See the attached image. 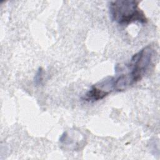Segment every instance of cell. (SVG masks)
<instances>
[{
	"mask_svg": "<svg viewBox=\"0 0 160 160\" xmlns=\"http://www.w3.org/2000/svg\"><path fill=\"white\" fill-rule=\"evenodd\" d=\"M42 76H43V70L41 68H39L34 78V82L36 84H39L41 83L42 81Z\"/></svg>",
	"mask_w": 160,
	"mask_h": 160,
	"instance_id": "5b68a950",
	"label": "cell"
},
{
	"mask_svg": "<svg viewBox=\"0 0 160 160\" xmlns=\"http://www.w3.org/2000/svg\"><path fill=\"white\" fill-rule=\"evenodd\" d=\"M110 92L104 89L101 85L99 86H93L86 94L84 100L89 102H94L103 99L107 96Z\"/></svg>",
	"mask_w": 160,
	"mask_h": 160,
	"instance_id": "277c9868",
	"label": "cell"
},
{
	"mask_svg": "<svg viewBox=\"0 0 160 160\" xmlns=\"http://www.w3.org/2000/svg\"><path fill=\"white\" fill-rule=\"evenodd\" d=\"M134 0H117L109 3V11L112 21L121 25L138 22L146 23L147 18Z\"/></svg>",
	"mask_w": 160,
	"mask_h": 160,
	"instance_id": "6da1fadb",
	"label": "cell"
},
{
	"mask_svg": "<svg viewBox=\"0 0 160 160\" xmlns=\"http://www.w3.org/2000/svg\"><path fill=\"white\" fill-rule=\"evenodd\" d=\"M86 138L81 132L75 130H71L64 132L59 139L61 145L66 149L70 150H77L84 146Z\"/></svg>",
	"mask_w": 160,
	"mask_h": 160,
	"instance_id": "3957f363",
	"label": "cell"
},
{
	"mask_svg": "<svg viewBox=\"0 0 160 160\" xmlns=\"http://www.w3.org/2000/svg\"><path fill=\"white\" fill-rule=\"evenodd\" d=\"M154 53L153 48L148 45L133 55L129 65L131 71L126 74L134 84L139 81L150 68Z\"/></svg>",
	"mask_w": 160,
	"mask_h": 160,
	"instance_id": "7a4b0ae2",
	"label": "cell"
}]
</instances>
